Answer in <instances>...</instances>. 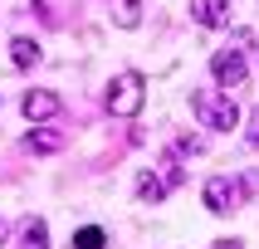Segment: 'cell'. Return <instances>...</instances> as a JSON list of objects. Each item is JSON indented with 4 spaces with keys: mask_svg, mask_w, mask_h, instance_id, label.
Returning a JSON list of instances; mask_svg holds the SVG:
<instances>
[{
    "mask_svg": "<svg viewBox=\"0 0 259 249\" xmlns=\"http://www.w3.org/2000/svg\"><path fill=\"white\" fill-rule=\"evenodd\" d=\"M191 113L201 117V127H215V132H230L240 122V108L230 103V93L220 88H196L191 93Z\"/></svg>",
    "mask_w": 259,
    "mask_h": 249,
    "instance_id": "cell-1",
    "label": "cell"
},
{
    "mask_svg": "<svg viewBox=\"0 0 259 249\" xmlns=\"http://www.w3.org/2000/svg\"><path fill=\"white\" fill-rule=\"evenodd\" d=\"M259 176H245V181H235V176H210L205 181V210H215V215H230L245 205V195L254 190Z\"/></svg>",
    "mask_w": 259,
    "mask_h": 249,
    "instance_id": "cell-2",
    "label": "cell"
},
{
    "mask_svg": "<svg viewBox=\"0 0 259 249\" xmlns=\"http://www.w3.org/2000/svg\"><path fill=\"white\" fill-rule=\"evenodd\" d=\"M142 98H147V78L137 69H127V73H117L113 88H108V113L113 117H137L142 113Z\"/></svg>",
    "mask_w": 259,
    "mask_h": 249,
    "instance_id": "cell-3",
    "label": "cell"
},
{
    "mask_svg": "<svg viewBox=\"0 0 259 249\" xmlns=\"http://www.w3.org/2000/svg\"><path fill=\"white\" fill-rule=\"evenodd\" d=\"M210 73H215V83L220 88H245V54L240 49H215L210 54Z\"/></svg>",
    "mask_w": 259,
    "mask_h": 249,
    "instance_id": "cell-4",
    "label": "cell"
},
{
    "mask_svg": "<svg viewBox=\"0 0 259 249\" xmlns=\"http://www.w3.org/2000/svg\"><path fill=\"white\" fill-rule=\"evenodd\" d=\"M191 20L205 25V29L230 25V0H191Z\"/></svg>",
    "mask_w": 259,
    "mask_h": 249,
    "instance_id": "cell-5",
    "label": "cell"
},
{
    "mask_svg": "<svg viewBox=\"0 0 259 249\" xmlns=\"http://www.w3.org/2000/svg\"><path fill=\"white\" fill-rule=\"evenodd\" d=\"M20 108H25L29 122H44V117H54V113H59V98H54V93H44V88H29Z\"/></svg>",
    "mask_w": 259,
    "mask_h": 249,
    "instance_id": "cell-6",
    "label": "cell"
},
{
    "mask_svg": "<svg viewBox=\"0 0 259 249\" xmlns=\"http://www.w3.org/2000/svg\"><path fill=\"white\" fill-rule=\"evenodd\" d=\"M20 249H49V225H44L39 215H29L25 225H20Z\"/></svg>",
    "mask_w": 259,
    "mask_h": 249,
    "instance_id": "cell-7",
    "label": "cell"
},
{
    "mask_svg": "<svg viewBox=\"0 0 259 249\" xmlns=\"http://www.w3.org/2000/svg\"><path fill=\"white\" fill-rule=\"evenodd\" d=\"M10 59H15V69H34L39 64V44L29 34H20V39H10Z\"/></svg>",
    "mask_w": 259,
    "mask_h": 249,
    "instance_id": "cell-8",
    "label": "cell"
},
{
    "mask_svg": "<svg viewBox=\"0 0 259 249\" xmlns=\"http://www.w3.org/2000/svg\"><path fill=\"white\" fill-rule=\"evenodd\" d=\"M161 195H166V181H161V176H152V171L137 176V201H142V205H157Z\"/></svg>",
    "mask_w": 259,
    "mask_h": 249,
    "instance_id": "cell-9",
    "label": "cell"
},
{
    "mask_svg": "<svg viewBox=\"0 0 259 249\" xmlns=\"http://www.w3.org/2000/svg\"><path fill=\"white\" fill-rule=\"evenodd\" d=\"M25 146H29V152H59V146H64V132L39 127V132H29V137H25Z\"/></svg>",
    "mask_w": 259,
    "mask_h": 249,
    "instance_id": "cell-10",
    "label": "cell"
},
{
    "mask_svg": "<svg viewBox=\"0 0 259 249\" xmlns=\"http://www.w3.org/2000/svg\"><path fill=\"white\" fill-rule=\"evenodd\" d=\"M103 244H108V234L98 225H83V230L73 234V249H103Z\"/></svg>",
    "mask_w": 259,
    "mask_h": 249,
    "instance_id": "cell-11",
    "label": "cell"
},
{
    "mask_svg": "<svg viewBox=\"0 0 259 249\" xmlns=\"http://www.w3.org/2000/svg\"><path fill=\"white\" fill-rule=\"evenodd\" d=\"M113 20H117V25H122V29H132V25H137V20H142V5H137V0H117Z\"/></svg>",
    "mask_w": 259,
    "mask_h": 249,
    "instance_id": "cell-12",
    "label": "cell"
},
{
    "mask_svg": "<svg viewBox=\"0 0 259 249\" xmlns=\"http://www.w3.org/2000/svg\"><path fill=\"white\" fill-rule=\"evenodd\" d=\"M210 249H245V244H240V239H215Z\"/></svg>",
    "mask_w": 259,
    "mask_h": 249,
    "instance_id": "cell-13",
    "label": "cell"
},
{
    "mask_svg": "<svg viewBox=\"0 0 259 249\" xmlns=\"http://www.w3.org/2000/svg\"><path fill=\"white\" fill-rule=\"evenodd\" d=\"M249 142L259 146V108H254V127H249Z\"/></svg>",
    "mask_w": 259,
    "mask_h": 249,
    "instance_id": "cell-14",
    "label": "cell"
},
{
    "mask_svg": "<svg viewBox=\"0 0 259 249\" xmlns=\"http://www.w3.org/2000/svg\"><path fill=\"white\" fill-rule=\"evenodd\" d=\"M5 234H10V230H5V220H0V244H5Z\"/></svg>",
    "mask_w": 259,
    "mask_h": 249,
    "instance_id": "cell-15",
    "label": "cell"
}]
</instances>
